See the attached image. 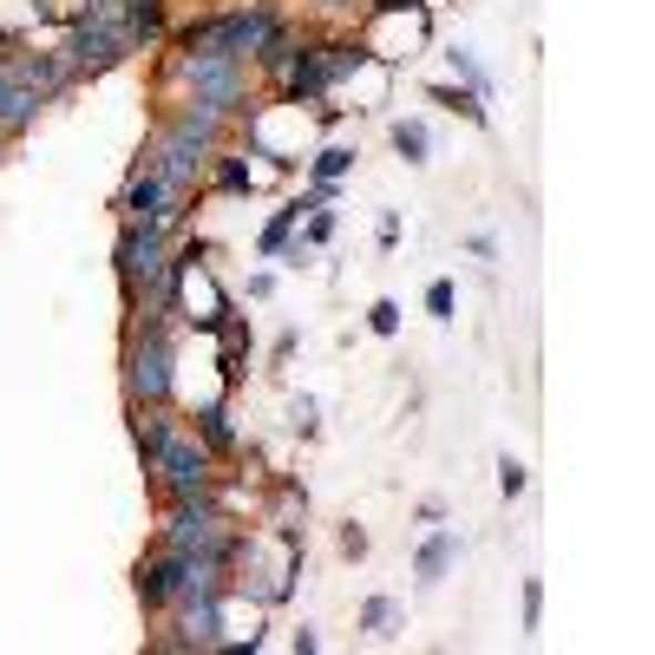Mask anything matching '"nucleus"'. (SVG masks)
Here are the masks:
<instances>
[{
    "instance_id": "obj_20",
    "label": "nucleus",
    "mask_w": 655,
    "mask_h": 655,
    "mask_svg": "<svg viewBox=\"0 0 655 655\" xmlns=\"http://www.w3.org/2000/svg\"><path fill=\"white\" fill-rule=\"evenodd\" d=\"M380 7H387V13H400V7H413V0H380Z\"/></svg>"
},
{
    "instance_id": "obj_12",
    "label": "nucleus",
    "mask_w": 655,
    "mask_h": 655,
    "mask_svg": "<svg viewBox=\"0 0 655 655\" xmlns=\"http://www.w3.org/2000/svg\"><path fill=\"white\" fill-rule=\"evenodd\" d=\"M348 164H355V151H321V157H315V177H321V184H335V177H341V171H348Z\"/></svg>"
},
{
    "instance_id": "obj_15",
    "label": "nucleus",
    "mask_w": 655,
    "mask_h": 655,
    "mask_svg": "<svg viewBox=\"0 0 655 655\" xmlns=\"http://www.w3.org/2000/svg\"><path fill=\"white\" fill-rule=\"evenodd\" d=\"M387 623H393V603H387V596H373V603H367V630H373V636H393Z\"/></svg>"
},
{
    "instance_id": "obj_13",
    "label": "nucleus",
    "mask_w": 655,
    "mask_h": 655,
    "mask_svg": "<svg viewBox=\"0 0 655 655\" xmlns=\"http://www.w3.org/2000/svg\"><path fill=\"white\" fill-rule=\"evenodd\" d=\"M217 184H223V191H249V164H243V157H223Z\"/></svg>"
},
{
    "instance_id": "obj_11",
    "label": "nucleus",
    "mask_w": 655,
    "mask_h": 655,
    "mask_svg": "<svg viewBox=\"0 0 655 655\" xmlns=\"http://www.w3.org/2000/svg\"><path fill=\"white\" fill-rule=\"evenodd\" d=\"M433 99H439V105H452V112H465V119H472V125H479V119H485V105H479V99H472V92H459V85H439Z\"/></svg>"
},
{
    "instance_id": "obj_16",
    "label": "nucleus",
    "mask_w": 655,
    "mask_h": 655,
    "mask_svg": "<svg viewBox=\"0 0 655 655\" xmlns=\"http://www.w3.org/2000/svg\"><path fill=\"white\" fill-rule=\"evenodd\" d=\"M499 485H505V499H518V492H524V465H518V459H505V465H499Z\"/></svg>"
},
{
    "instance_id": "obj_8",
    "label": "nucleus",
    "mask_w": 655,
    "mask_h": 655,
    "mask_svg": "<svg viewBox=\"0 0 655 655\" xmlns=\"http://www.w3.org/2000/svg\"><path fill=\"white\" fill-rule=\"evenodd\" d=\"M197 433H204V446H211V452H229V446H236V433H229V413H223V407H204V413H197Z\"/></svg>"
},
{
    "instance_id": "obj_19",
    "label": "nucleus",
    "mask_w": 655,
    "mask_h": 655,
    "mask_svg": "<svg viewBox=\"0 0 655 655\" xmlns=\"http://www.w3.org/2000/svg\"><path fill=\"white\" fill-rule=\"evenodd\" d=\"M315 7H321V13H341V7H355V0H315Z\"/></svg>"
},
{
    "instance_id": "obj_10",
    "label": "nucleus",
    "mask_w": 655,
    "mask_h": 655,
    "mask_svg": "<svg viewBox=\"0 0 655 655\" xmlns=\"http://www.w3.org/2000/svg\"><path fill=\"white\" fill-rule=\"evenodd\" d=\"M393 151H400L407 164H427V132H420V125H393Z\"/></svg>"
},
{
    "instance_id": "obj_3",
    "label": "nucleus",
    "mask_w": 655,
    "mask_h": 655,
    "mask_svg": "<svg viewBox=\"0 0 655 655\" xmlns=\"http://www.w3.org/2000/svg\"><path fill=\"white\" fill-rule=\"evenodd\" d=\"M184 73L197 85V105H211V112H236L243 105V60H191Z\"/></svg>"
},
{
    "instance_id": "obj_4",
    "label": "nucleus",
    "mask_w": 655,
    "mask_h": 655,
    "mask_svg": "<svg viewBox=\"0 0 655 655\" xmlns=\"http://www.w3.org/2000/svg\"><path fill=\"white\" fill-rule=\"evenodd\" d=\"M191 577H197V564H191L184 551H164L157 564H145V571H139V596H145V610H164V603H177V596L191 590Z\"/></svg>"
},
{
    "instance_id": "obj_17",
    "label": "nucleus",
    "mask_w": 655,
    "mask_h": 655,
    "mask_svg": "<svg viewBox=\"0 0 655 655\" xmlns=\"http://www.w3.org/2000/svg\"><path fill=\"white\" fill-rule=\"evenodd\" d=\"M427 308H433V315H452V283H433V289H427Z\"/></svg>"
},
{
    "instance_id": "obj_5",
    "label": "nucleus",
    "mask_w": 655,
    "mask_h": 655,
    "mask_svg": "<svg viewBox=\"0 0 655 655\" xmlns=\"http://www.w3.org/2000/svg\"><path fill=\"white\" fill-rule=\"evenodd\" d=\"M20 85H33L40 99H60L66 85H73V66H66V53H40V60H27V66H13Z\"/></svg>"
},
{
    "instance_id": "obj_2",
    "label": "nucleus",
    "mask_w": 655,
    "mask_h": 655,
    "mask_svg": "<svg viewBox=\"0 0 655 655\" xmlns=\"http://www.w3.org/2000/svg\"><path fill=\"white\" fill-rule=\"evenodd\" d=\"M132 400L139 407H164L171 400V335H164V315L132 341Z\"/></svg>"
},
{
    "instance_id": "obj_7",
    "label": "nucleus",
    "mask_w": 655,
    "mask_h": 655,
    "mask_svg": "<svg viewBox=\"0 0 655 655\" xmlns=\"http://www.w3.org/2000/svg\"><path fill=\"white\" fill-rule=\"evenodd\" d=\"M452 557H459V538H452V531H439L433 544H427V551H420V564H413V571H420V577L433 583L439 571H446V564H452Z\"/></svg>"
},
{
    "instance_id": "obj_18",
    "label": "nucleus",
    "mask_w": 655,
    "mask_h": 655,
    "mask_svg": "<svg viewBox=\"0 0 655 655\" xmlns=\"http://www.w3.org/2000/svg\"><path fill=\"white\" fill-rule=\"evenodd\" d=\"M538 610H544V590L531 583V590H524V630H538Z\"/></svg>"
},
{
    "instance_id": "obj_14",
    "label": "nucleus",
    "mask_w": 655,
    "mask_h": 655,
    "mask_svg": "<svg viewBox=\"0 0 655 655\" xmlns=\"http://www.w3.org/2000/svg\"><path fill=\"white\" fill-rule=\"evenodd\" d=\"M367 321H373V335H393V328H400V308H393V301H373Z\"/></svg>"
},
{
    "instance_id": "obj_9",
    "label": "nucleus",
    "mask_w": 655,
    "mask_h": 655,
    "mask_svg": "<svg viewBox=\"0 0 655 655\" xmlns=\"http://www.w3.org/2000/svg\"><path fill=\"white\" fill-rule=\"evenodd\" d=\"M301 211H315V204H289V211H276V223L263 229V256H276V249L289 243V229H295V217H301Z\"/></svg>"
},
{
    "instance_id": "obj_6",
    "label": "nucleus",
    "mask_w": 655,
    "mask_h": 655,
    "mask_svg": "<svg viewBox=\"0 0 655 655\" xmlns=\"http://www.w3.org/2000/svg\"><path fill=\"white\" fill-rule=\"evenodd\" d=\"M119 20H125V40H132V47H139V40H157V33H164V0H125Z\"/></svg>"
},
{
    "instance_id": "obj_1",
    "label": "nucleus",
    "mask_w": 655,
    "mask_h": 655,
    "mask_svg": "<svg viewBox=\"0 0 655 655\" xmlns=\"http://www.w3.org/2000/svg\"><path fill=\"white\" fill-rule=\"evenodd\" d=\"M151 465L164 472L171 499H204V492H211V446H204L197 433H184V427L151 452Z\"/></svg>"
}]
</instances>
